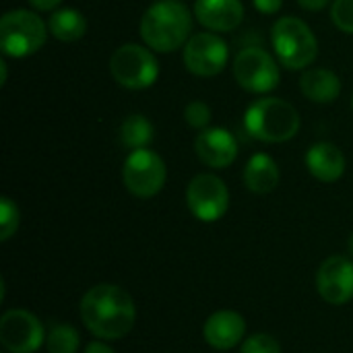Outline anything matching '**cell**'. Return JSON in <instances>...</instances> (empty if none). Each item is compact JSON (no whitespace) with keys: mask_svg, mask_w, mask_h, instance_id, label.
I'll list each match as a JSON object with an SVG mask.
<instances>
[{"mask_svg":"<svg viewBox=\"0 0 353 353\" xmlns=\"http://www.w3.org/2000/svg\"><path fill=\"white\" fill-rule=\"evenodd\" d=\"M79 312L89 333L103 341L126 337L137 323V306L132 296L112 283L93 285L83 296Z\"/></svg>","mask_w":353,"mask_h":353,"instance_id":"6da1fadb","label":"cell"},{"mask_svg":"<svg viewBox=\"0 0 353 353\" xmlns=\"http://www.w3.org/2000/svg\"><path fill=\"white\" fill-rule=\"evenodd\" d=\"M192 14L178 0H157L141 19V37L155 52H176L190 39Z\"/></svg>","mask_w":353,"mask_h":353,"instance_id":"7a4b0ae2","label":"cell"},{"mask_svg":"<svg viewBox=\"0 0 353 353\" xmlns=\"http://www.w3.org/2000/svg\"><path fill=\"white\" fill-rule=\"evenodd\" d=\"M298 110L281 97H263L244 112V126L250 137L265 143H285L300 130Z\"/></svg>","mask_w":353,"mask_h":353,"instance_id":"3957f363","label":"cell"},{"mask_svg":"<svg viewBox=\"0 0 353 353\" xmlns=\"http://www.w3.org/2000/svg\"><path fill=\"white\" fill-rule=\"evenodd\" d=\"M271 43L281 66L302 70L319 56V41L312 29L298 17H281L271 29Z\"/></svg>","mask_w":353,"mask_h":353,"instance_id":"277c9868","label":"cell"},{"mask_svg":"<svg viewBox=\"0 0 353 353\" xmlns=\"http://www.w3.org/2000/svg\"><path fill=\"white\" fill-rule=\"evenodd\" d=\"M48 25L33 10L14 8L0 19V48L4 56L27 58L39 52L48 39Z\"/></svg>","mask_w":353,"mask_h":353,"instance_id":"5b68a950","label":"cell"},{"mask_svg":"<svg viewBox=\"0 0 353 353\" xmlns=\"http://www.w3.org/2000/svg\"><path fill=\"white\" fill-rule=\"evenodd\" d=\"M110 72L118 85L130 91L149 89L159 77V64L153 52L139 43L120 46L110 58Z\"/></svg>","mask_w":353,"mask_h":353,"instance_id":"8992f818","label":"cell"},{"mask_svg":"<svg viewBox=\"0 0 353 353\" xmlns=\"http://www.w3.org/2000/svg\"><path fill=\"white\" fill-rule=\"evenodd\" d=\"M122 178L130 194L137 199H151L161 192L168 178V168L155 151L137 149L126 157Z\"/></svg>","mask_w":353,"mask_h":353,"instance_id":"52a82bcc","label":"cell"},{"mask_svg":"<svg viewBox=\"0 0 353 353\" xmlns=\"http://www.w3.org/2000/svg\"><path fill=\"white\" fill-rule=\"evenodd\" d=\"M279 60L263 48H244L236 54L232 70L236 83L250 93H269L279 85Z\"/></svg>","mask_w":353,"mask_h":353,"instance_id":"ba28073f","label":"cell"},{"mask_svg":"<svg viewBox=\"0 0 353 353\" xmlns=\"http://www.w3.org/2000/svg\"><path fill=\"white\" fill-rule=\"evenodd\" d=\"M186 203L190 213L205 223L221 219L230 209V190L215 174H199L186 188Z\"/></svg>","mask_w":353,"mask_h":353,"instance_id":"9c48e42d","label":"cell"},{"mask_svg":"<svg viewBox=\"0 0 353 353\" xmlns=\"http://www.w3.org/2000/svg\"><path fill=\"white\" fill-rule=\"evenodd\" d=\"M46 329L39 319L23 308H14L0 319V343L6 353H33L46 343Z\"/></svg>","mask_w":353,"mask_h":353,"instance_id":"30bf717a","label":"cell"},{"mask_svg":"<svg viewBox=\"0 0 353 353\" xmlns=\"http://www.w3.org/2000/svg\"><path fill=\"white\" fill-rule=\"evenodd\" d=\"M186 68L196 77L219 74L230 60L228 43L215 31H203L190 35L182 52Z\"/></svg>","mask_w":353,"mask_h":353,"instance_id":"8fae6325","label":"cell"},{"mask_svg":"<svg viewBox=\"0 0 353 353\" xmlns=\"http://www.w3.org/2000/svg\"><path fill=\"white\" fill-rule=\"evenodd\" d=\"M316 290L321 298L333 306L353 300V263L345 256L327 259L316 273Z\"/></svg>","mask_w":353,"mask_h":353,"instance_id":"7c38bea8","label":"cell"},{"mask_svg":"<svg viewBox=\"0 0 353 353\" xmlns=\"http://www.w3.org/2000/svg\"><path fill=\"white\" fill-rule=\"evenodd\" d=\"M194 151L199 159L213 170H223L232 165L238 157V141L223 126H209L201 130L194 139Z\"/></svg>","mask_w":353,"mask_h":353,"instance_id":"4fadbf2b","label":"cell"},{"mask_svg":"<svg viewBox=\"0 0 353 353\" xmlns=\"http://www.w3.org/2000/svg\"><path fill=\"white\" fill-rule=\"evenodd\" d=\"M203 335H205V341L213 350L228 352V350L236 347L240 341H244L246 321L236 310H217L207 319Z\"/></svg>","mask_w":353,"mask_h":353,"instance_id":"5bb4252c","label":"cell"},{"mask_svg":"<svg viewBox=\"0 0 353 353\" xmlns=\"http://www.w3.org/2000/svg\"><path fill=\"white\" fill-rule=\"evenodd\" d=\"M194 17L209 31H234L244 21V4L240 0H196Z\"/></svg>","mask_w":353,"mask_h":353,"instance_id":"9a60e30c","label":"cell"},{"mask_svg":"<svg viewBox=\"0 0 353 353\" xmlns=\"http://www.w3.org/2000/svg\"><path fill=\"white\" fill-rule=\"evenodd\" d=\"M345 155L333 143H316L306 153V168L308 172L325 184L337 182L345 174Z\"/></svg>","mask_w":353,"mask_h":353,"instance_id":"2e32d148","label":"cell"},{"mask_svg":"<svg viewBox=\"0 0 353 353\" xmlns=\"http://www.w3.org/2000/svg\"><path fill=\"white\" fill-rule=\"evenodd\" d=\"M281 172L277 161L267 153H254L244 168V184L254 194H269L279 186Z\"/></svg>","mask_w":353,"mask_h":353,"instance_id":"e0dca14e","label":"cell"},{"mask_svg":"<svg viewBox=\"0 0 353 353\" xmlns=\"http://www.w3.org/2000/svg\"><path fill=\"white\" fill-rule=\"evenodd\" d=\"M300 89L314 103H333L341 93V81L329 68H308L300 79Z\"/></svg>","mask_w":353,"mask_h":353,"instance_id":"ac0fdd59","label":"cell"},{"mask_svg":"<svg viewBox=\"0 0 353 353\" xmlns=\"http://www.w3.org/2000/svg\"><path fill=\"white\" fill-rule=\"evenodd\" d=\"M50 33L60 41H77L87 31V19L77 8H60L50 17Z\"/></svg>","mask_w":353,"mask_h":353,"instance_id":"d6986e66","label":"cell"},{"mask_svg":"<svg viewBox=\"0 0 353 353\" xmlns=\"http://www.w3.org/2000/svg\"><path fill=\"white\" fill-rule=\"evenodd\" d=\"M153 137H155L153 124L143 114H130L120 124V141L130 151L147 149L153 143Z\"/></svg>","mask_w":353,"mask_h":353,"instance_id":"ffe728a7","label":"cell"},{"mask_svg":"<svg viewBox=\"0 0 353 353\" xmlns=\"http://www.w3.org/2000/svg\"><path fill=\"white\" fill-rule=\"evenodd\" d=\"M46 347L50 353H77L81 347L79 331L72 325L58 323L46 335Z\"/></svg>","mask_w":353,"mask_h":353,"instance_id":"44dd1931","label":"cell"},{"mask_svg":"<svg viewBox=\"0 0 353 353\" xmlns=\"http://www.w3.org/2000/svg\"><path fill=\"white\" fill-rule=\"evenodd\" d=\"M19 221H21V213L17 203H12L8 196L0 199V240L6 242L12 238V234H17L19 230Z\"/></svg>","mask_w":353,"mask_h":353,"instance_id":"7402d4cb","label":"cell"},{"mask_svg":"<svg viewBox=\"0 0 353 353\" xmlns=\"http://www.w3.org/2000/svg\"><path fill=\"white\" fill-rule=\"evenodd\" d=\"M184 120L188 122L190 128H194V130L201 132V130L209 128V122H211V108H209L205 101L194 99V101H190V103L184 108Z\"/></svg>","mask_w":353,"mask_h":353,"instance_id":"603a6c76","label":"cell"},{"mask_svg":"<svg viewBox=\"0 0 353 353\" xmlns=\"http://www.w3.org/2000/svg\"><path fill=\"white\" fill-rule=\"evenodd\" d=\"M242 353H281V345L269 333H254L248 339H244Z\"/></svg>","mask_w":353,"mask_h":353,"instance_id":"cb8c5ba5","label":"cell"},{"mask_svg":"<svg viewBox=\"0 0 353 353\" xmlns=\"http://www.w3.org/2000/svg\"><path fill=\"white\" fill-rule=\"evenodd\" d=\"M331 19L339 31L353 35V0H333Z\"/></svg>","mask_w":353,"mask_h":353,"instance_id":"d4e9b609","label":"cell"},{"mask_svg":"<svg viewBox=\"0 0 353 353\" xmlns=\"http://www.w3.org/2000/svg\"><path fill=\"white\" fill-rule=\"evenodd\" d=\"M252 4L263 14H275L281 8L283 0H252Z\"/></svg>","mask_w":353,"mask_h":353,"instance_id":"484cf974","label":"cell"},{"mask_svg":"<svg viewBox=\"0 0 353 353\" xmlns=\"http://www.w3.org/2000/svg\"><path fill=\"white\" fill-rule=\"evenodd\" d=\"M83 353H116L108 343H103L101 339L99 341H91L87 347H85V352Z\"/></svg>","mask_w":353,"mask_h":353,"instance_id":"4316f807","label":"cell"},{"mask_svg":"<svg viewBox=\"0 0 353 353\" xmlns=\"http://www.w3.org/2000/svg\"><path fill=\"white\" fill-rule=\"evenodd\" d=\"M331 0H298V4L306 10H321L329 4Z\"/></svg>","mask_w":353,"mask_h":353,"instance_id":"83f0119b","label":"cell"},{"mask_svg":"<svg viewBox=\"0 0 353 353\" xmlns=\"http://www.w3.org/2000/svg\"><path fill=\"white\" fill-rule=\"evenodd\" d=\"M31 6H35L37 10H54L62 0H29Z\"/></svg>","mask_w":353,"mask_h":353,"instance_id":"f1b7e54d","label":"cell"},{"mask_svg":"<svg viewBox=\"0 0 353 353\" xmlns=\"http://www.w3.org/2000/svg\"><path fill=\"white\" fill-rule=\"evenodd\" d=\"M0 72H2L0 85H4V83H6V62H4V60H0Z\"/></svg>","mask_w":353,"mask_h":353,"instance_id":"f546056e","label":"cell"},{"mask_svg":"<svg viewBox=\"0 0 353 353\" xmlns=\"http://www.w3.org/2000/svg\"><path fill=\"white\" fill-rule=\"evenodd\" d=\"M350 252H352V256H353V234H352V238H350Z\"/></svg>","mask_w":353,"mask_h":353,"instance_id":"4dcf8cb0","label":"cell"},{"mask_svg":"<svg viewBox=\"0 0 353 353\" xmlns=\"http://www.w3.org/2000/svg\"><path fill=\"white\" fill-rule=\"evenodd\" d=\"M352 103H353V99H352Z\"/></svg>","mask_w":353,"mask_h":353,"instance_id":"1f68e13d","label":"cell"}]
</instances>
